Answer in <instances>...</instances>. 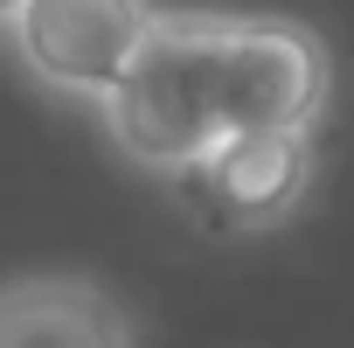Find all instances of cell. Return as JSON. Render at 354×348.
Instances as JSON below:
<instances>
[{"label":"cell","mask_w":354,"mask_h":348,"mask_svg":"<svg viewBox=\"0 0 354 348\" xmlns=\"http://www.w3.org/2000/svg\"><path fill=\"white\" fill-rule=\"evenodd\" d=\"M104 125L125 146V160L181 182L230 139V98H223V15H160L153 42L125 70V84L104 98Z\"/></svg>","instance_id":"1"},{"label":"cell","mask_w":354,"mask_h":348,"mask_svg":"<svg viewBox=\"0 0 354 348\" xmlns=\"http://www.w3.org/2000/svg\"><path fill=\"white\" fill-rule=\"evenodd\" d=\"M160 15L167 8H146V0H21L15 49L42 84L104 105L153 42Z\"/></svg>","instance_id":"2"},{"label":"cell","mask_w":354,"mask_h":348,"mask_svg":"<svg viewBox=\"0 0 354 348\" xmlns=\"http://www.w3.org/2000/svg\"><path fill=\"white\" fill-rule=\"evenodd\" d=\"M313 174H319L313 132H243V139H223L202 167H188L174 182V195L202 230L250 237V230L285 223L313 195Z\"/></svg>","instance_id":"3"},{"label":"cell","mask_w":354,"mask_h":348,"mask_svg":"<svg viewBox=\"0 0 354 348\" xmlns=\"http://www.w3.org/2000/svg\"><path fill=\"white\" fill-rule=\"evenodd\" d=\"M326 49L299 21H223V98L230 139L243 132H313L326 112Z\"/></svg>","instance_id":"4"},{"label":"cell","mask_w":354,"mask_h":348,"mask_svg":"<svg viewBox=\"0 0 354 348\" xmlns=\"http://www.w3.org/2000/svg\"><path fill=\"white\" fill-rule=\"evenodd\" d=\"M0 348H139V334L91 272H21L0 286Z\"/></svg>","instance_id":"5"},{"label":"cell","mask_w":354,"mask_h":348,"mask_svg":"<svg viewBox=\"0 0 354 348\" xmlns=\"http://www.w3.org/2000/svg\"><path fill=\"white\" fill-rule=\"evenodd\" d=\"M15 8L21 0H0V35H15Z\"/></svg>","instance_id":"6"}]
</instances>
